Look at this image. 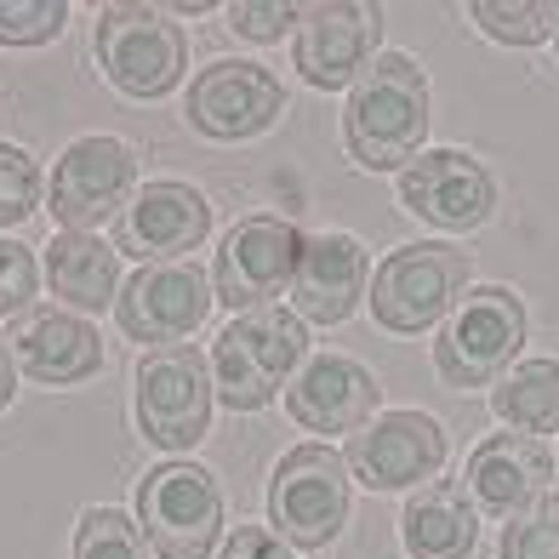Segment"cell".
Wrapping results in <instances>:
<instances>
[{"label":"cell","instance_id":"6da1fadb","mask_svg":"<svg viewBox=\"0 0 559 559\" xmlns=\"http://www.w3.org/2000/svg\"><path fill=\"white\" fill-rule=\"evenodd\" d=\"M428 74L405 52H377L348 86L343 143L360 171H405L428 138Z\"/></svg>","mask_w":559,"mask_h":559},{"label":"cell","instance_id":"7a4b0ae2","mask_svg":"<svg viewBox=\"0 0 559 559\" xmlns=\"http://www.w3.org/2000/svg\"><path fill=\"white\" fill-rule=\"evenodd\" d=\"M309 366V332L292 309H246L212 343V389L228 412H263Z\"/></svg>","mask_w":559,"mask_h":559},{"label":"cell","instance_id":"3957f363","mask_svg":"<svg viewBox=\"0 0 559 559\" xmlns=\"http://www.w3.org/2000/svg\"><path fill=\"white\" fill-rule=\"evenodd\" d=\"M525 348V302L508 286H468L435 332V371L451 389H497Z\"/></svg>","mask_w":559,"mask_h":559},{"label":"cell","instance_id":"277c9868","mask_svg":"<svg viewBox=\"0 0 559 559\" xmlns=\"http://www.w3.org/2000/svg\"><path fill=\"white\" fill-rule=\"evenodd\" d=\"M463 286H468V251H456L445 240H417V246H394L377 263L366 302L383 332L417 337L456 309Z\"/></svg>","mask_w":559,"mask_h":559},{"label":"cell","instance_id":"5b68a950","mask_svg":"<svg viewBox=\"0 0 559 559\" xmlns=\"http://www.w3.org/2000/svg\"><path fill=\"white\" fill-rule=\"evenodd\" d=\"M348 456L332 445H292L274 463L269 479V520L292 548H332V537L348 520Z\"/></svg>","mask_w":559,"mask_h":559},{"label":"cell","instance_id":"8992f818","mask_svg":"<svg viewBox=\"0 0 559 559\" xmlns=\"http://www.w3.org/2000/svg\"><path fill=\"white\" fill-rule=\"evenodd\" d=\"M212 360L189 343L148 348L138 360V428L160 451H194L212 428Z\"/></svg>","mask_w":559,"mask_h":559},{"label":"cell","instance_id":"52a82bcc","mask_svg":"<svg viewBox=\"0 0 559 559\" xmlns=\"http://www.w3.org/2000/svg\"><path fill=\"white\" fill-rule=\"evenodd\" d=\"M97 63L120 97H166L189 69L183 29L155 7H104L97 12Z\"/></svg>","mask_w":559,"mask_h":559},{"label":"cell","instance_id":"ba28073f","mask_svg":"<svg viewBox=\"0 0 559 559\" xmlns=\"http://www.w3.org/2000/svg\"><path fill=\"white\" fill-rule=\"evenodd\" d=\"M138 520L160 559H206L223 537V491L200 463H160L138 486Z\"/></svg>","mask_w":559,"mask_h":559},{"label":"cell","instance_id":"9c48e42d","mask_svg":"<svg viewBox=\"0 0 559 559\" xmlns=\"http://www.w3.org/2000/svg\"><path fill=\"white\" fill-rule=\"evenodd\" d=\"M286 109V86L274 81V69L246 63V58H217L194 74V86L183 97V115L200 138L212 143H246L269 132Z\"/></svg>","mask_w":559,"mask_h":559},{"label":"cell","instance_id":"30bf717a","mask_svg":"<svg viewBox=\"0 0 559 559\" xmlns=\"http://www.w3.org/2000/svg\"><path fill=\"white\" fill-rule=\"evenodd\" d=\"M302 228L292 217H246L228 228V240L212 263V292L228 302L235 314L246 309H269V297H280L297 274L302 258Z\"/></svg>","mask_w":559,"mask_h":559},{"label":"cell","instance_id":"8fae6325","mask_svg":"<svg viewBox=\"0 0 559 559\" xmlns=\"http://www.w3.org/2000/svg\"><path fill=\"white\" fill-rule=\"evenodd\" d=\"M212 274L194 263H143L115 297V320L132 343L171 348L189 332H200V320L212 314Z\"/></svg>","mask_w":559,"mask_h":559},{"label":"cell","instance_id":"7c38bea8","mask_svg":"<svg viewBox=\"0 0 559 559\" xmlns=\"http://www.w3.org/2000/svg\"><path fill=\"white\" fill-rule=\"evenodd\" d=\"M132 183H138V155L120 138H81L58 155V171L46 183V212L69 235H92L104 217L126 212Z\"/></svg>","mask_w":559,"mask_h":559},{"label":"cell","instance_id":"4fadbf2b","mask_svg":"<svg viewBox=\"0 0 559 559\" xmlns=\"http://www.w3.org/2000/svg\"><path fill=\"white\" fill-rule=\"evenodd\" d=\"M400 206L445 235H468L497 212V177L468 148H423L400 171Z\"/></svg>","mask_w":559,"mask_h":559},{"label":"cell","instance_id":"5bb4252c","mask_svg":"<svg viewBox=\"0 0 559 559\" xmlns=\"http://www.w3.org/2000/svg\"><path fill=\"white\" fill-rule=\"evenodd\" d=\"M445 468V428L428 412H383L360 435H348V474L371 491L435 486Z\"/></svg>","mask_w":559,"mask_h":559},{"label":"cell","instance_id":"9a60e30c","mask_svg":"<svg viewBox=\"0 0 559 559\" xmlns=\"http://www.w3.org/2000/svg\"><path fill=\"white\" fill-rule=\"evenodd\" d=\"M212 235V200L194 183H177V177H160V183H143L126 212L115 223V251L143 263H171L194 251Z\"/></svg>","mask_w":559,"mask_h":559},{"label":"cell","instance_id":"2e32d148","mask_svg":"<svg viewBox=\"0 0 559 559\" xmlns=\"http://www.w3.org/2000/svg\"><path fill=\"white\" fill-rule=\"evenodd\" d=\"M377 29L383 17L371 7H354V0H320V7H302L297 40H292V63L302 69V81L320 92L354 86L371 58H377Z\"/></svg>","mask_w":559,"mask_h":559},{"label":"cell","instance_id":"e0dca14e","mask_svg":"<svg viewBox=\"0 0 559 559\" xmlns=\"http://www.w3.org/2000/svg\"><path fill=\"white\" fill-rule=\"evenodd\" d=\"M366 280H371V263H366V246L354 235H309L302 240V258H297V274H292V314L302 325H343L366 297Z\"/></svg>","mask_w":559,"mask_h":559},{"label":"cell","instance_id":"ac0fdd59","mask_svg":"<svg viewBox=\"0 0 559 559\" xmlns=\"http://www.w3.org/2000/svg\"><path fill=\"white\" fill-rule=\"evenodd\" d=\"M548 479H554V456L543 440L531 435H491L468 451V468H463V491L479 514L491 520H514L525 514L537 497H548Z\"/></svg>","mask_w":559,"mask_h":559},{"label":"cell","instance_id":"d6986e66","mask_svg":"<svg viewBox=\"0 0 559 559\" xmlns=\"http://www.w3.org/2000/svg\"><path fill=\"white\" fill-rule=\"evenodd\" d=\"M377 377L348 354H314L286 389V412L309 435H360L377 417Z\"/></svg>","mask_w":559,"mask_h":559},{"label":"cell","instance_id":"ffe728a7","mask_svg":"<svg viewBox=\"0 0 559 559\" xmlns=\"http://www.w3.org/2000/svg\"><path fill=\"white\" fill-rule=\"evenodd\" d=\"M12 354L17 366L46 389H69V383H86L104 366V337L92 332L81 314H63V309H29L12 325Z\"/></svg>","mask_w":559,"mask_h":559},{"label":"cell","instance_id":"44dd1931","mask_svg":"<svg viewBox=\"0 0 559 559\" xmlns=\"http://www.w3.org/2000/svg\"><path fill=\"white\" fill-rule=\"evenodd\" d=\"M400 543L412 559H468L479 543V508L468 502L463 486L435 479L423 486L400 514Z\"/></svg>","mask_w":559,"mask_h":559},{"label":"cell","instance_id":"7402d4cb","mask_svg":"<svg viewBox=\"0 0 559 559\" xmlns=\"http://www.w3.org/2000/svg\"><path fill=\"white\" fill-rule=\"evenodd\" d=\"M46 286H52V297L74 302V309H104L120 292V251L104 246L97 235L58 228L52 246H46Z\"/></svg>","mask_w":559,"mask_h":559},{"label":"cell","instance_id":"603a6c76","mask_svg":"<svg viewBox=\"0 0 559 559\" xmlns=\"http://www.w3.org/2000/svg\"><path fill=\"white\" fill-rule=\"evenodd\" d=\"M491 412L514 435H554L559 428V360H520L491 389Z\"/></svg>","mask_w":559,"mask_h":559},{"label":"cell","instance_id":"cb8c5ba5","mask_svg":"<svg viewBox=\"0 0 559 559\" xmlns=\"http://www.w3.org/2000/svg\"><path fill=\"white\" fill-rule=\"evenodd\" d=\"M74 559H148V537L120 508H86L74 525Z\"/></svg>","mask_w":559,"mask_h":559},{"label":"cell","instance_id":"d4e9b609","mask_svg":"<svg viewBox=\"0 0 559 559\" xmlns=\"http://www.w3.org/2000/svg\"><path fill=\"white\" fill-rule=\"evenodd\" d=\"M468 12L502 46H543L554 35V7H543V0H514V7L508 0H474Z\"/></svg>","mask_w":559,"mask_h":559},{"label":"cell","instance_id":"484cf974","mask_svg":"<svg viewBox=\"0 0 559 559\" xmlns=\"http://www.w3.org/2000/svg\"><path fill=\"white\" fill-rule=\"evenodd\" d=\"M497 559H559V491L537 497L525 514L502 525Z\"/></svg>","mask_w":559,"mask_h":559},{"label":"cell","instance_id":"4316f807","mask_svg":"<svg viewBox=\"0 0 559 559\" xmlns=\"http://www.w3.org/2000/svg\"><path fill=\"white\" fill-rule=\"evenodd\" d=\"M40 206V166L29 148L17 143H0V228L23 223Z\"/></svg>","mask_w":559,"mask_h":559},{"label":"cell","instance_id":"83f0119b","mask_svg":"<svg viewBox=\"0 0 559 559\" xmlns=\"http://www.w3.org/2000/svg\"><path fill=\"white\" fill-rule=\"evenodd\" d=\"M63 0H0V46H40L63 29Z\"/></svg>","mask_w":559,"mask_h":559},{"label":"cell","instance_id":"f1b7e54d","mask_svg":"<svg viewBox=\"0 0 559 559\" xmlns=\"http://www.w3.org/2000/svg\"><path fill=\"white\" fill-rule=\"evenodd\" d=\"M35 251L23 246V240H0V320H23L29 314V302H35Z\"/></svg>","mask_w":559,"mask_h":559},{"label":"cell","instance_id":"f546056e","mask_svg":"<svg viewBox=\"0 0 559 559\" xmlns=\"http://www.w3.org/2000/svg\"><path fill=\"white\" fill-rule=\"evenodd\" d=\"M292 23H302V7H292V0H240V7H228V29H235L240 40H258V46H269V40H286V29Z\"/></svg>","mask_w":559,"mask_h":559},{"label":"cell","instance_id":"4dcf8cb0","mask_svg":"<svg viewBox=\"0 0 559 559\" xmlns=\"http://www.w3.org/2000/svg\"><path fill=\"white\" fill-rule=\"evenodd\" d=\"M223 559H297L286 548V537L280 531H263V525H235L223 543Z\"/></svg>","mask_w":559,"mask_h":559},{"label":"cell","instance_id":"1f68e13d","mask_svg":"<svg viewBox=\"0 0 559 559\" xmlns=\"http://www.w3.org/2000/svg\"><path fill=\"white\" fill-rule=\"evenodd\" d=\"M12 389H17V377H12V348H7V337H0V412L12 405Z\"/></svg>","mask_w":559,"mask_h":559},{"label":"cell","instance_id":"d6a6232c","mask_svg":"<svg viewBox=\"0 0 559 559\" xmlns=\"http://www.w3.org/2000/svg\"><path fill=\"white\" fill-rule=\"evenodd\" d=\"M554 40H559V7H554Z\"/></svg>","mask_w":559,"mask_h":559}]
</instances>
